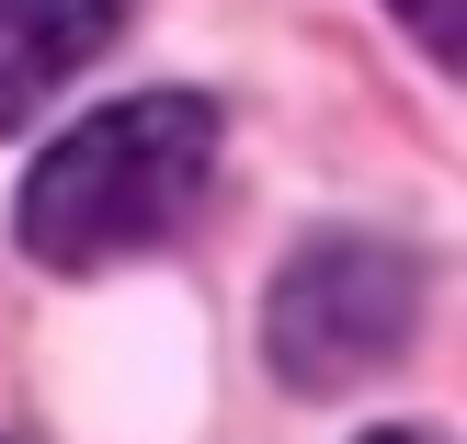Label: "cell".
Listing matches in <instances>:
<instances>
[{
    "instance_id": "7a4b0ae2",
    "label": "cell",
    "mask_w": 467,
    "mask_h": 444,
    "mask_svg": "<svg viewBox=\"0 0 467 444\" xmlns=\"http://www.w3.org/2000/svg\"><path fill=\"white\" fill-rule=\"evenodd\" d=\"M422 331V263L400 240H365V228H331L308 240L263 296V354L285 387L331 399V387H365L410 354Z\"/></svg>"
},
{
    "instance_id": "5b68a950",
    "label": "cell",
    "mask_w": 467,
    "mask_h": 444,
    "mask_svg": "<svg viewBox=\"0 0 467 444\" xmlns=\"http://www.w3.org/2000/svg\"><path fill=\"white\" fill-rule=\"evenodd\" d=\"M365 444H433V433H365Z\"/></svg>"
},
{
    "instance_id": "3957f363",
    "label": "cell",
    "mask_w": 467,
    "mask_h": 444,
    "mask_svg": "<svg viewBox=\"0 0 467 444\" xmlns=\"http://www.w3.org/2000/svg\"><path fill=\"white\" fill-rule=\"evenodd\" d=\"M126 35V0H0V137Z\"/></svg>"
},
{
    "instance_id": "277c9868",
    "label": "cell",
    "mask_w": 467,
    "mask_h": 444,
    "mask_svg": "<svg viewBox=\"0 0 467 444\" xmlns=\"http://www.w3.org/2000/svg\"><path fill=\"white\" fill-rule=\"evenodd\" d=\"M388 12L410 23V46H433V57L467 80V0H388Z\"/></svg>"
},
{
    "instance_id": "6da1fadb",
    "label": "cell",
    "mask_w": 467,
    "mask_h": 444,
    "mask_svg": "<svg viewBox=\"0 0 467 444\" xmlns=\"http://www.w3.org/2000/svg\"><path fill=\"white\" fill-rule=\"evenodd\" d=\"M217 171V103L205 91H137L103 103L23 171V251L46 274H91L114 251H149Z\"/></svg>"
}]
</instances>
